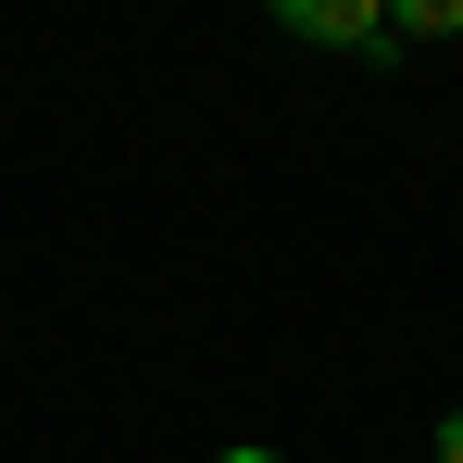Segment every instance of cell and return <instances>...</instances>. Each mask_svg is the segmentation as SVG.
Masks as SVG:
<instances>
[{
  "mask_svg": "<svg viewBox=\"0 0 463 463\" xmlns=\"http://www.w3.org/2000/svg\"><path fill=\"white\" fill-rule=\"evenodd\" d=\"M276 25L313 38V51H388V13H376V0H276Z\"/></svg>",
  "mask_w": 463,
  "mask_h": 463,
  "instance_id": "cell-1",
  "label": "cell"
},
{
  "mask_svg": "<svg viewBox=\"0 0 463 463\" xmlns=\"http://www.w3.org/2000/svg\"><path fill=\"white\" fill-rule=\"evenodd\" d=\"M213 463H276V451H213Z\"/></svg>",
  "mask_w": 463,
  "mask_h": 463,
  "instance_id": "cell-4",
  "label": "cell"
},
{
  "mask_svg": "<svg viewBox=\"0 0 463 463\" xmlns=\"http://www.w3.org/2000/svg\"><path fill=\"white\" fill-rule=\"evenodd\" d=\"M388 38H463V0H413V13H401Z\"/></svg>",
  "mask_w": 463,
  "mask_h": 463,
  "instance_id": "cell-2",
  "label": "cell"
},
{
  "mask_svg": "<svg viewBox=\"0 0 463 463\" xmlns=\"http://www.w3.org/2000/svg\"><path fill=\"white\" fill-rule=\"evenodd\" d=\"M439 463H463V413H451V426H439Z\"/></svg>",
  "mask_w": 463,
  "mask_h": 463,
  "instance_id": "cell-3",
  "label": "cell"
}]
</instances>
